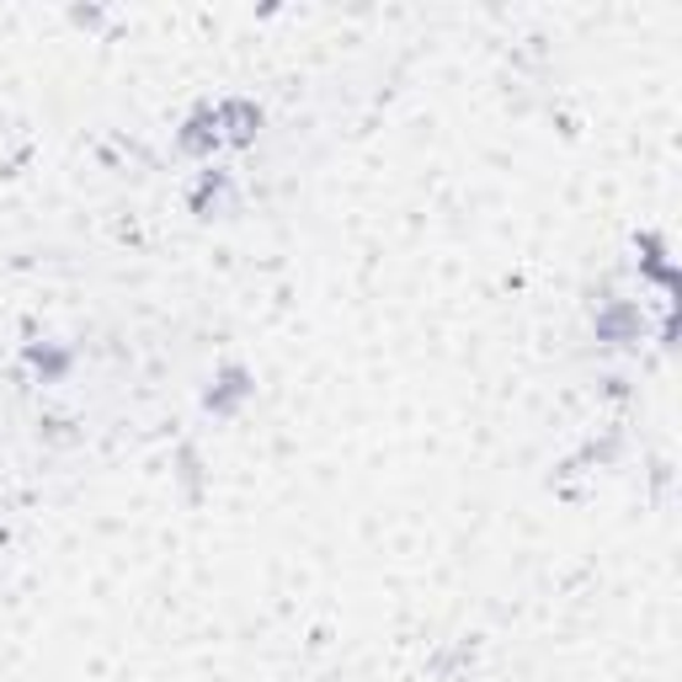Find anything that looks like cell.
<instances>
[{"instance_id": "3", "label": "cell", "mask_w": 682, "mask_h": 682, "mask_svg": "<svg viewBox=\"0 0 682 682\" xmlns=\"http://www.w3.org/2000/svg\"><path fill=\"white\" fill-rule=\"evenodd\" d=\"M634 331H640V310H634V305L608 299V305L597 310V336H603V342H629Z\"/></svg>"}, {"instance_id": "1", "label": "cell", "mask_w": 682, "mask_h": 682, "mask_svg": "<svg viewBox=\"0 0 682 682\" xmlns=\"http://www.w3.org/2000/svg\"><path fill=\"white\" fill-rule=\"evenodd\" d=\"M250 373L241 369V363H230V369H219V378H214V389H208V411L214 416H235L241 406L250 400Z\"/></svg>"}, {"instance_id": "2", "label": "cell", "mask_w": 682, "mask_h": 682, "mask_svg": "<svg viewBox=\"0 0 682 682\" xmlns=\"http://www.w3.org/2000/svg\"><path fill=\"white\" fill-rule=\"evenodd\" d=\"M214 118H219V139H230V144H250L256 128H261V107L246 102V96H230V102L214 107Z\"/></svg>"}, {"instance_id": "5", "label": "cell", "mask_w": 682, "mask_h": 682, "mask_svg": "<svg viewBox=\"0 0 682 682\" xmlns=\"http://www.w3.org/2000/svg\"><path fill=\"white\" fill-rule=\"evenodd\" d=\"M27 358H33V369L43 373V378H64V369H69V352H64V347H33Z\"/></svg>"}, {"instance_id": "6", "label": "cell", "mask_w": 682, "mask_h": 682, "mask_svg": "<svg viewBox=\"0 0 682 682\" xmlns=\"http://www.w3.org/2000/svg\"><path fill=\"white\" fill-rule=\"evenodd\" d=\"M219 192H224V171H203V182L192 192V208L208 214V203H219Z\"/></svg>"}, {"instance_id": "4", "label": "cell", "mask_w": 682, "mask_h": 682, "mask_svg": "<svg viewBox=\"0 0 682 682\" xmlns=\"http://www.w3.org/2000/svg\"><path fill=\"white\" fill-rule=\"evenodd\" d=\"M214 144H224V139H219V118H214V107H203V113L186 118L182 150L186 155H214Z\"/></svg>"}]
</instances>
